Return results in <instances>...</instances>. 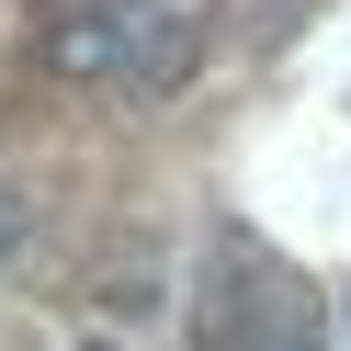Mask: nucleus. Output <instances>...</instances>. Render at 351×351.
<instances>
[{
	"instance_id": "1",
	"label": "nucleus",
	"mask_w": 351,
	"mask_h": 351,
	"mask_svg": "<svg viewBox=\"0 0 351 351\" xmlns=\"http://www.w3.org/2000/svg\"><path fill=\"white\" fill-rule=\"evenodd\" d=\"M46 69L57 80H125V91H170L193 69V34L170 0H46Z\"/></svg>"
},
{
	"instance_id": "2",
	"label": "nucleus",
	"mask_w": 351,
	"mask_h": 351,
	"mask_svg": "<svg viewBox=\"0 0 351 351\" xmlns=\"http://www.w3.org/2000/svg\"><path fill=\"white\" fill-rule=\"evenodd\" d=\"M12 250H23V193L0 182V261H12Z\"/></svg>"
},
{
	"instance_id": "3",
	"label": "nucleus",
	"mask_w": 351,
	"mask_h": 351,
	"mask_svg": "<svg viewBox=\"0 0 351 351\" xmlns=\"http://www.w3.org/2000/svg\"><path fill=\"white\" fill-rule=\"evenodd\" d=\"M272 351H317V340H272Z\"/></svg>"
}]
</instances>
